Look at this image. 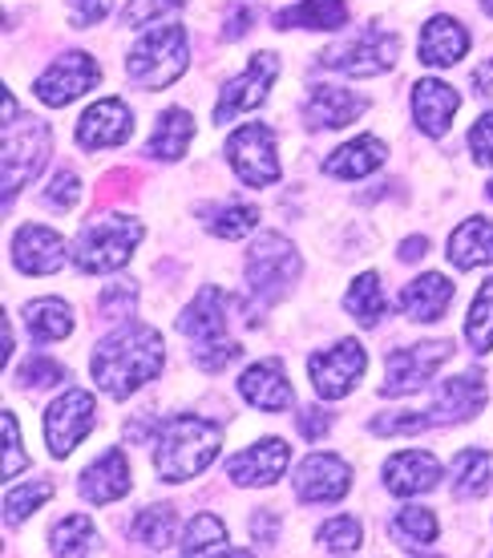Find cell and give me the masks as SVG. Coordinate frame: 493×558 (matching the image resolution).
Segmentation results:
<instances>
[{"mask_svg":"<svg viewBox=\"0 0 493 558\" xmlns=\"http://www.w3.org/2000/svg\"><path fill=\"white\" fill-rule=\"evenodd\" d=\"M101 70L98 61L89 53H65L57 57L53 65L33 82V94L45 101V106H70V101H77L82 94H89L94 85H98Z\"/></svg>","mask_w":493,"mask_h":558,"instance_id":"7c38bea8","label":"cell"},{"mask_svg":"<svg viewBox=\"0 0 493 558\" xmlns=\"http://www.w3.org/2000/svg\"><path fill=\"white\" fill-rule=\"evenodd\" d=\"M469 150H473V158H478L481 167H493V110L481 113L478 122H473V130H469Z\"/></svg>","mask_w":493,"mask_h":558,"instance_id":"7dc6e473","label":"cell"},{"mask_svg":"<svg viewBox=\"0 0 493 558\" xmlns=\"http://www.w3.org/2000/svg\"><path fill=\"white\" fill-rule=\"evenodd\" d=\"M353 489V465L336 453H311L296 470L299 502H340Z\"/></svg>","mask_w":493,"mask_h":558,"instance_id":"5bb4252c","label":"cell"},{"mask_svg":"<svg viewBox=\"0 0 493 558\" xmlns=\"http://www.w3.org/2000/svg\"><path fill=\"white\" fill-rule=\"evenodd\" d=\"M53 498V486L49 482H25V486H13L4 494V522L9 526H21L37 506H45Z\"/></svg>","mask_w":493,"mask_h":558,"instance_id":"60d3db41","label":"cell"},{"mask_svg":"<svg viewBox=\"0 0 493 558\" xmlns=\"http://www.w3.org/2000/svg\"><path fill=\"white\" fill-rule=\"evenodd\" d=\"M167 364V340L150 324H118L98 349H94V380L98 389L113 401H126L130 392H138L141 385L162 377Z\"/></svg>","mask_w":493,"mask_h":558,"instance_id":"6da1fadb","label":"cell"},{"mask_svg":"<svg viewBox=\"0 0 493 558\" xmlns=\"http://www.w3.org/2000/svg\"><path fill=\"white\" fill-rule=\"evenodd\" d=\"M65 368L53 361V356H45V352H33L21 368H16V385L21 389H53V385H65Z\"/></svg>","mask_w":493,"mask_h":558,"instance_id":"b9f144b4","label":"cell"},{"mask_svg":"<svg viewBox=\"0 0 493 558\" xmlns=\"http://www.w3.org/2000/svg\"><path fill=\"white\" fill-rule=\"evenodd\" d=\"M365 98H356L340 85H311L304 98V122L308 130H344L365 113Z\"/></svg>","mask_w":493,"mask_h":558,"instance_id":"44dd1931","label":"cell"},{"mask_svg":"<svg viewBox=\"0 0 493 558\" xmlns=\"http://www.w3.org/2000/svg\"><path fill=\"white\" fill-rule=\"evenodd\" d=\"M94 425H98V401H94V392L65 389L53 405H49V413H45V441H49V453H53V458H70L73 449L89 437Z\"/></svg>","mask_w":493,"mask_h":558,"instance_id":"ba28073f","label":"cell"},{"mask_svg":"<svg viewBox=\"0 0 493 558\" xmlns=\"http://www.w3.org/2000/svg\"><path fill=\"white\" fill-rule=\"evenodd\" d=\"M190 65V37L183 25L150 28L126 57V77L138 89H167Z\"/></svg>","mask_w":493,"mask_h":558,"instance_id":"3957f363","label":"cell"},{"mask_svg":"<svg viewBox=\"0 0 493 558\" xmlns=\"http://www.w3.org/2000/svg\"><path fill=\"white\" fill-rule=\"evenodd\" d=\"M4 437H9V458H4V470H0V474H4V482H13L28 465V458L21 453V429H16L13 413H4Z\"/></svg>","mask_w":493,"mask_h":558,"instance_id":"c3c4849f","label":"cell"},{"mask_svg":"<svg viewBox=\"0 0 493 558\" xmlns=\"http://www.w3.org/2000/svg\"><path fill=\"white\" fill-rule=\"evenodd\" d=\"M70 9H73V25L89 28V25H98V21L110 16L113 0H70Z\"/></svg>","mask_w":493,"mask_h":558,"instance_id":"681fc988","label":"cell"},{"mask_svg":"<svg viewBox=\"0 0 493 558\" xmlns=\"http://www.w3.org/2000/svg\"><path fill=\"white\" fill-rule=\"evenodd\" d=\"M141 243V223L126 219V215H101L82 227V239L73 247V264L82 267L85 276H106L118 267L130 264V255L138 252Z\"/></svg>","mask_w":493,"mask_h":558,"instance_id":"277c9868","label":"cell"},{"mask_svg":"<svg viewBox=\"0 0 493 558\" xmlns=\"http://www.w3.org/2000/svg\"><path fill=\"white\" fill-rule=\"evenodd\" d=\"M134 134V113L122 98H101L94 101L89 110L82 113L77 122V142L85 150H110V146H122Z\"/></svg>","mask_w":493,"mask_h":558,"instance_id":"e0dca14e","label":"cell"},{"mask_svg":"<svg viewBox=\"0 0 493 558\" xmlns=\"http://www.w3.org/2000/svg\"><path fill=\"white\" fill-rule=\"evenodd\" d=\"M466 340L473 352H493V279L481 283L478 300H473V307H469Z\"/></svg>","mask_w":493,"mask_h":558,"instance_id":"74e56055","label":"cell"},{"mask_svg":"<svg viewBox=\"0 0 493 558\" xmlns=\"http://www.w3.org/2000/svg\"><path fill=\"white\" fill-rule=\"evenodd\" d=\"M449 474L457 498H485L493 489V453H485V449H461L453 458Z\"/></svg>","mask_w":493,"mask_h":558,"instance_id":"4dcf8cb0","label":"cell"},{"mask_svg":"<svg viewBox=\"0 0 493 558\" xmlns=\"http://www.w3.org/2000/svg\"><path fill=\"white\" fill-rule=\"evenodd\" d=\"M41 203L53 210H73L82 203V179H77L73 170H57L53 182H49V191L41 195Z\"/></svg>","mask_w":493,"mask_h":558,"instance_id":"ee69618b","label":"cell"},{"mask_svg":"<svg viewBox=\"0 0 493 558\" xmlns=\"http://www.w3.org/2000/svg\"><path fill=\"white\" fill-rule=\"evenodd\" d=\"M344 25H348V4L344 0H304L296 9L275 13V28H324V33H336Z\"/></svg>","mask_w":493,"mask_h":558,"instance_id":"f546056e","label":"cell"},{"mask_svg":"<svg viewBox=\"0 0 493 558\" xmlns=\"http://www.w3.org/2000/svg\"><path fill=\"white\" fill-rule=\"evenodd\" d=\"M174 9H183V0H130L126 9H122V25L141 28V25H150V21L170 16Z\"/></svg>","mask_w":493,"mask_h":558,"instance_id":"f6af8a7d","label":"cell"},{"mask_svg":"<svg viewBox=\"0 0 493 558\" xmlns=\"http://www.w3.org/2000/svg\"><path fill=\"white\" fill-rule=\"evenodd\" d=\"M45 158H49V126L37 122V118H25V122H4V198L13 203L28 182L41 174Z\"/></svg>","mask_w":493,"mask_h":558,"instance_id":"8992f818","label":"cell"},{"mask_svg":"<svg viewBox=\"0 0 493 558\" xmlns=\"http://www.w3.org/2000/svg\"><path fill=\"white\" fill-rule=\"evenodd\" d=\"M473 89H478V98H493V61L473 70Z\"/></svg>","mask_w":493,"mask_h":558,"instance_id":"db71d44e","label":"cell"},{"mask_svg":"<svg viewBox=\"0 0 493 558\" xmlns=\"http://www.w3.org/2000/svg\"><path fill=\"white\" fill-rule=\"evenodd\" d=\"M453 300H457L453 279L437 276V271H424V276H417L409 288L400 292V312H405L412 324H433L449 312Z\"/></svg>","mask_w":493,"mask_h":558,"instance_id":"d4e9b609","label":"cell"},{"mask_svg":"<svg viewBox=\"0 0 493 558\" xmlns=\"http://www.w3.org/2000/svg\"><path fill=\"white\" fill-rule=\"evenodd\" d=\"M441 482V461L424 449H405L396 458L384 461V486L396 498H412V494H429Z\"/></svg>","mask_w":493,"mask_h":558,"instance_id":"7402d4cb","label":"cell"},{"mask_svg":"<svg viewBox=\"0 0 493 558\" xmlns=\"http://www.w3.org/2000/svg\"><path fill=\"white\" fill-rule=\"evenodd\" d=\"M226 158L231 170L239 174L247 186H271L280 182V154H275V134L263 122L239 126L226 138Z\"/></svg>","mask_w":493,"mask_h":558,"instance_id":"30bf717a","label":"cell"},{"mask_svg":"<svg viewBox=\"0 0 493 558\" xmlns=\"http://www.w3.org/2000/svg\"><path fill=\"white\" fill-rule=\"evenodd\" d=\"M400 57V41L396 33H384V28H365L348 41L332 45L328 53H320V65L324 70H336L344 77H377V73H389Z\"/></svg>","mask_w":493,"mask_h":558,"instance_id":"52a82bcc","label":"cell"},{"mask_svg":"<svg viewBox=\"0 0 493 558\" xmlns=\"http://www.w3.org/2000/svg\"><path fill=\"white\" fill-rule=\"evenodd\" d=\"M344 307H348L365 328H377V324L384 320V312H389V300H384V292H381V276H377V271L356 276L348 295H344Z\"/></svg>","mask_w":493,"mask_h":558,"instance_id":"836d02e7","label":"cell"},{"mask_svg":"<svg viewBox=\"0 0 493 558\" xmlns=\"http://www.w3.org/2000/svg\"><path fill=\"white\" fill-rule=\"evenodd\" d=\"M384 158H389V146L377 134H360L356 142L340 146L336 154H328L324 174H332V179H365V174L384 167Z\"/></svg>","mask_w":493,"mask_h":558,"instance_id":"83f0119b","label":"cell"},{"mask_svg":"<svg viewBox=\"0 0 493 558\" xmlns=\"http://www.w3.org/2000/svg\"><path fill=\"white\" fill-rule=\"evenodd\" d=\"M25 328L37 344L65 340L73 332V307L65 300H33L25 304Z\"/></svg>","mask_w":493,"mask_h":558,"instance_id":"d6a6232c","label":"cell"},{"mask_svg":"<svg viewBox=\"0 0 493 558\" xmlns=\"http://www.w3.org/2000/svg\"><path fill=\"white\" fill-rule=\"evenodd\" d=\"M485 195H490V198H493V182H490V186H485Z\"/></svg>","mask_w":493,"mask_h":558,"instance_id":"9f6ffc18","label":"cell"},{"mask_svg":"<svg viewBox=\"0 0 493 558\" xmlns=\"http://www.w3.org/2000/svg\"><path fill=\"white\" fill-rule=\"evenodd\" d=\"M287 441L280 437H263V441H255L251 449H239L235 458H226V477L235 482V486H275L287 470Z\"/></svg>","mask_w":493,"mask_h":558,"instance_id":"2e32d148","label":"cell"},{"mask_svg":"<svg viewBox=\"0 0 493 558\" xmlns=\"http://www.w3.org/2000/svg\"><path fill=\"white\" fill-rule=\"evenodd\" d=\"M453 356V340H424L412 349H396L384 361L381 397H409L437 377V368Z\"/></svg>","mask_w":493,"mask_h":558,"instance_id":"9c48e42d","label":"cell"},{"mask_svg":"<svg viewBox=\"0 0 493 558\" xmlns=\"http://www.w3.org/2000/svg\"><path fill=\"white\" fill-rule=\"evenodd\" d=\"M417 53H421V65H433V70H449V65H457V61L469 53L466 25L453 21V16H433V21L421 28Z\"/></svg>","mask_w":493,"mask_h":558,"instance_id":"484cf974","label":"cell"},{"mask_svg":"<svg viewBox=\"0 0 493 558\" xmlns=\"http://www.w3.org/2000/svg\"><path fill=\"white\" fill-rule=\"evenodd\" d=\"M389 538H393L400 550H424V546L437 543V514L424 510V506H405V510H396L393 522H389Z\"/></svg>","mask_w":493,"mask_h":558,"instance_id":"1f68e13d","label":"cell"},{"mask_svg":"<svg viewBox=\"0 0 493 558\" xmlns=\"http://www.w3.org/2000/svg\"><path fill=\"white\" fill-rule=\"evenodd\" d=\"M190 138H195V118L174 106V110H167L162 118H158L155 138H150V146H146V158H158V162H178V158H186Z\"/></svg>","mask_w":493,"mask_h":558,"instance_id":"f1b7e54d","label":"cell"},{"mask_svg":"<svg viewBox=\"0 0 493 558\" xmlns=\"http://www.w3.org/2000/svg\"><path fill=\"white\" fill-rule=\"evenodd\" d=\"M316 538H320V546H324L328 555H356L360 543H365V531H360V522L353 514H336L320 526Z\"/></svg>","mask_w":493,"mask_h":558,"instance_id":"ab89813d","label":"cell"},{"mask_svg":"<svg viewBox=\"0 0 493 558\" xmlns=\"http://www.w3.org/2000/svg\"><path fill=\"white\" fill-rule=\"evenodd\" d=\"M134 307H138V288L134 283H110L98 295V316L106 324H126Z\"/></svg>","mask_w":493,"mask_h":558,"instance_id":"7bdbcfd3","label":"cell"},{"mask_svg":"<svg viewBox=\"0 0 493 558\" xmlns=\"http://www.w3.org/2000/svg\"><path fill=\"white\" fill-rule=\"evenodd\" d=\"M183 555H211V550H231L226 546V526L223 518L214 514H195V522L186 526L183 534V546H178Z\"/></svg>","mask_w":493,"mask_h":558,"instance_id":"f35d334b","label":"cell"},{"mask_svg":"<svg viewBox=\"0 0 493 558\" xmlns=\"http://www.w3.org/2000/svg\"><path fill=\"white\" fill-rule=\"evenodd\" d=\"M275 526H280V518L271 514V510H259V518H251V534L259 546H275Z\"/></svg>","mask_w":493,"mask_h":558,"instance_id":"816d5d0a","label":"cell"},{"mask_svg":"<svg viewBox=\"0 0 493 558\" xmlns=\"http://www.w3.org/2000/svg\"><path fill=\"white\" fill-rule=\"evenodd\" d=\"M490 392H485V377L481 373H457L437 389L433 405H429V421L433 425H457V421H473L485 409Z\"/></svg>","mask_w":493,"mask_h":558,"instance_id":"d6986e66","label":"cell"},{"mask_svg":"<svg viewBox=\"0 0 493 558\" xmlns=\"http://www.w3.org/2000/svg\"><path fill=\"white\" fill-rule=\"evenodd\" d=\"M207 219V231L219 239H243L259 227V207L251 203H226V207H202L198 210Z\"/></svg>","mask_w":493,"mask_h":558,"instance_id":"d590c367","label":"cell"},{"mask_svg":"<svg viewBox=\"0 0 493 558\" xmlns=\"http://www.w3.org/2000/svg\"><path fill=\"white\" fill-rule=\"evenodd\" d=\"M445 259L461 271H473V267L493 264V219H466L445 243Z\"/></svg>","mask_w":493,"mask_h":558,"instance_id":"4316f807","label":"cell"},{"mask_svg":"<svg viewBox=\"0 0 493 558\" xmlns=\"http://www.w3.org/2000/svg\"><path fill=\"white\" fill-rule=\"evenodd\" d=\"M275 73H280L275 53H255L251 65H247L235 82L223 85V98H219V106H214V126H226L235 113L263 106L271 94V85H275Z\"/></svg>","mask_w":493,"mask_h":558,"instance_id":"4fadbf2b","label":"cell"},{"mask_svg":"<svg viewBox=\"0 0 493 558\" xmlns=\"http://www.w3.org/2000/svg\"><path fill=\"white\" fill-rule=\"evenodd\" d=\"M457 110H461V98H457L453 85L437 82V77H421L412 85V118H417L421 134H429V138H441L453 126Z\"/></svg>","mask_w":493,"mask_h":558,"instance_id":"603a6c76","label":"cell"},{"mask_svg":"<svg viewBox=\"0 0 493 558\" xmlns=\"http://www.w3.org/2000/svg\"><path fill=\"white\" fill-rule=\"evenodd\" d=\"M433 421L429 413H381V417L368 421V429L377 433V437H400V433H421L429 429Z\"/></svg>","mask_w":493,"mask_h":558,"instance_id":"bcb514c9","label":"cell"},{"mask_svg":"<svg viewBox=\"0 0 493 558\" xmlns=\"http://www.w3.org/2000/svg\"><path fill=\"white\" fill-rule=\"evenodd\" d=\"M481 9H485V13L493 16V0H481Z\"/></svg>","mask_w":493,"mask_h":558,"instance_id":"11a10c76","label":"cell"},{"mask_svg":"<svg viewBox=\"0 0 493 558\" xmlns=\"http://www.w3.org/2000/svg\"><path fill=\"white\" fill-rule=\"evenodd\" d=\"M226 324H231V295L223 288H202L178 316V332L190 336L195 344H219V340H231Z\"/></svg>","mask_w":493,"mask_h":558,"instance_id":"ffe728a7","label":"cell"},{"mask_svg":"<svg viewBox=\"0 0 493 558\" xmlns=\"http://www.w3.org/2000/svg\"><path fill=\"white\" fill-rule=\"evenodd\" d=\"M70 259V243L57 235L53 227L25 223L13 235V264L28 276H53Z\"/></svg>","mask_w":493,"mask_h":558,"instance_id":"9a60e30c","label":"cell"},{"mask_svg":"<svg viewBox=\"0 0 493 558\" xmlns=\"http://www.w3.org/2000/svg\"><path fill=\"white\" fill-rule=\"evenodd\" d=\"M424 252H429V239H424V235H412V239H405V243H400V259H405V264H417V259H424Z\"/></svg>","mask_w":493,"mask_h":558,"instance_id":"f5cc1de1","label":"cell"},{"mask_svg":"<svg viewBox=\"0 0 493 558\" xmlns=\"http://www.w3.org/2000/svg\"><path fill=\"white\" fill-rule=\"evenodd\" d=\"M299 255L296 247L287 243L283 235H259L251 243V252H247V267H243V276H247V288L259 304H275L283 295L292 292V283L299 279Z\"/></svg>","mask_w":493,"mask_h":558,"instance_id":"5b68a950","label":"cell"},{"mask_svg":"<svg viewBox=\"0 0 493 558\" xmlns=\"http://www.w3.org/2000/svg\"><path fill=\"white\" fill-rule=\"evenodd\" d=\"M368 368V352L360 340H340L336 349L316 352L308 361L311 385H316V397L320 401H340L360 385Z\"/></svg>","mask_w":493,"mask_h":558,"instance_id":"8fae6325","label":"cell"},{"mask_svg":"<svg viewBox=\"0 0 493 558\" xmlns=\"http://www.w3.org/2000/svg\"><path fill=\"white\" fill-rule=\"evenodd\" d=\"M328 429H332V417H328L320 405H311V409H304V413H299V433H304L308 441H320Z\"/></svg>","mask_w":493,"mask_h":558,"instance_id":"f907efd6","label":"cell"},{"mask_svg":"<svg viewBox=\"0 0 493 558\" xmlns=\"http://www.w3.org/2000/svg\"><path fill=\"white\" fill-rule=\"evenodd\" d=\"M130 534L138 538L146 550H167L170 538H174V506H150L134 518Z\"/></svg>","mask_w":493,"mask_h":558,"instance_id":"8d00e7d4","label":"cell"},{"mask_svg":"<svg viewBox=\"0 0 493 558\" xmlns=\"http://www.w3.org/2000/svg\"><path fill=\"white\" fill-rule=\"evenodd\" d=\"M130 486H134V474H130V461L122 449H106L82 474V498L94 506H110L118 498H126Z\"/></svg>","mask_w":493,"mask_h":558,"instance_id":"cb8c5ba5","label":"cell"},{"mask_svg":"<svg viewBox=\"0 0 493 558\" xmlns=\"http://www.w3.org/2000/svg\"><path fill=\"white\" fill-rule=\"evenodd\" d=\"M239 397L251 409H263V413H287L296 405V389L283 373L280 356H268V361L251 364L239 377Z\"/></svg>","mask_w":493,"mask_h":558,"instance_id":"ac0fdd59","label":"cell"},{"mask_svg":"<svg viewBox=\"0 0 493 558\" xmlns=\"http://www.w3.org/2000/svg\"><path fill=\"white\" fill-rule=\"evenodd\" d=\"M223 425L207 417H170L158 429L155 470L162 482H190L198 477L223 449Z\"/></svg>","mask_w":493,"mask_h":558,"instance_id":"7a4b0ae2","label":"cell"},{"mask_svg":"<svg viewBox=\"0 0 493 558\" xmlns=\"http://www.w3.org/2000/svg\"><path fill=\"white\" fill-rule=\"evenodd\" d=\"M98 546V526L89 514H65L49 531V550L53 555H89Z\"/></svg>","mask_w":493,"mask_h":558,"instance_id":"e575fe53","label":"cell"}]
</instances>
